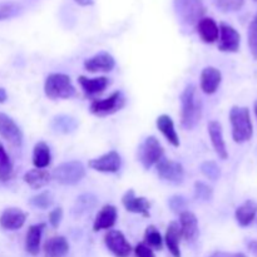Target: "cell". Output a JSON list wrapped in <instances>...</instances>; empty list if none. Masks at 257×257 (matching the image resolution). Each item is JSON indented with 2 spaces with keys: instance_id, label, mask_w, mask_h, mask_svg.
<instances>
[{
  "instance_id": "cell-5",
  "label": "cell",
  "mask_w": 257,
  "mask_h": 257,
  "mask_svg": "<svg viewBox=\"0 0 257 257\" xmlns=\"http://www.w3.org/2000/svg\"><path fill=\"white\" fill-rule=\"evenodd\" d=\"M52 177L63 186H74L85 177V167L80 161H68L55 167Z\"/></svg>"
},
{
  "instance_id": "cell-19",
  "label": "cell",
  "mask_w": 257,
  "mask_h": 257,
  "mask_svg": "<svg viewBox=\"0 0 257 257\" xmlns=\"http://www.w3.org/2000/svg\"><path fill=\"white\" fill-rule=\"evenodd\" d=\"M80 87L87 97H97L102 94L105 88L109 85V79L107 77H97V78H87L84 75L78 77Z\"/></svg>"
},
{
  "instance_id": "cell-27",
  "label": "cell",
  "mask_w": 257,
  "mask_h": 257,
  "mask_svg": "<svg viewBox=\"0 0 257 257\" xmlns=\"http://www.w3.org/2000/svg\"><path fill=\"white\" fill-rule=\"evenodd\" d=\"M52 175L44 168H34L24 175V182L33 190H40L50 182Z\"/></svg>"
},
{
  "instance_id": "cell-38",
  "label": "cell",
  "mask_w": 257,
  "mask_h": 257,
  "mask_svg": "<svg viewBox=\"0 0 257 257\" xmlns=\"http://www.w3.org/2000/svg\"><path fill=\"white\" fill-rule=\"evenodd\" d=\"M22 12V7L15 3H3L0 4V22L2 20L10 19L13 17H17Z\"/></svg>"
},
{
  "instance_id": "cell-42",
  "label": "cell",
  "mask_w": 257,
  "mask_h": 257,
  "mask_svg": "<svg viewBox=\"0 0 257 257\" xmlns=\"http://www.w3.org/2000/svg\"><path fill=\"white\" fill-rule=\"evenodd\" d=\"M210 257H247L242 252H223V251H216Z\"/></svg>"
},
{
  "instance_id": "cell-30",
  "label": "cell",
  "mask_w": 257,
  "mask_h": 257,
  "mask_svg": "<svg viewBox=\"0 0 257 257\" xmlns=\"http://www.w3.org/2000/svg\"><path fill=\"white\" fill-rule=\"evenodd\" d=\"M50 125H52L54 132L68 135V133H72L77 130L78 122L75 118L70 117V115L59 114V115H55V117L53 118Z\"/></svg>"
},
{
  "instance_id": "cell-24",
  "label": "cell",
  "mask_w": 257,
  "mask_h": 257,
  "mask_svg": "<svg viewBox=\"0 0 257 257\" xmlns=\"http://www.w3.org/2000/svg\"><path fill=\"white\" fill-rule=\"evenodd\" d=\"M257 215V203L253 200H247L236 208L235 217L241 227H247L253 222Z\"/></svg>"
},
{
  "instance_id": "cell-28",
  "label": "cell",
  "mask_w": 257,
  "mask_h": 257,
  "mask_svg": "<svg viewBox=\"0 0 257 257\" xmlns=\"http://www.w3.org/2000/svg\"><path fill=\"white\" fill-rule=\"evenodd\" d=\"M50 162H52V155H50L49 146L40 141L33 150V165L35 168H45L50 165Z\"/></svg>"
},
{
  "instance_id": "cell-2",
  "label": "cell",
  "mask_w": 257,
  "mask_h": 257,
  "mask_svg": "<svg viewBox=\"0 0 257 257\" xmlns=\"http://www.w3.org/2000/svg\"><path fill=\"white\" fill-rule=\"evenodd\" d=\"M230 123L232 127V138L236 143H245L251 140L253 127L247 107L233 105L230 110Z\"/></svg>"
},
{
  "instance_id": "cell-1",
  "label": "cell",
  "mask_w": 257,
  "mask_h": 257,
  "mask_svg": "<svg viewBox=\"0 0 257 257\" xmlns=\"http://www.w3.org/2000/svg\"><path fill=\"white\" fill-rule=\"evenodd\" d=\"M181 125L183 130L192 131L202 117V102L195 84H188L181 93Z\"/></svg>"
},
{
  "instance_id": "cell-20",
  "label": "cell",
  "mask_w": 257,
  "mask_h": 257,
  "mask_svg": "<svg viewBox=\"0 0 257 257\" xmlns=\"http://www.w3.org/2000/svg\"><path fill=\"white\" fill-rule=\"evenodd\" d=\"M118 211L113 205L103 206L102 210L98 212L95 217L94 223H93V231L98 232L100 230H109L117 222Z\"/></svg>"
},
{
  "instance_id": "cell-45",
  "label": "cell",
  "mask_w": 257,
  "mask_h": 257,
  "mask_svg": "<svg viewBox=\"0 0 257 257\" xmlns=\"http://www.w3.org/2000/svg\"><path fill=\"white\" fill-rule=\"evenodd\" d=\"M7 99H8L7 90H5L4 88H0V103L7 102Z\"/></svg>"
},
{
  "instance_id": "cell-4",
  "label": "cell",
  "mask_w": 257,
  "mask_h": 257,
  "mask_svg": "<svg viewBox=\"0 0 257 257\" xmlns=\"http://www.w3.org/2000/svg\"><path fill=\"white\" fill-rule=\"evenodd\" d=\"M178 20L186 27L197 25L206 13L202 0H173Z\"/></svg>"
},
{
  "instance_id": "cell-13",
  "label": "cell",
  "mask_w": 257,
  "mask_h": 257,
  "mask_svg": "<svg viewBox=\"0 0 257 257\" xmlns=\"http://www.w3.org/2000/svg\"><path fill=\"white\" fill-rule=\"evenodd\" d=\"M115 67V60L108 52H99L84 62V69L89 73H108Z\"/></svg>"
},
{
  "instance_id": "cell-9",
  "label": "cell",
  "mask_w": 257,
  "mask_h": 257,
  "mask_svg": "<svg viewBox=\"0 0 257 257\" xmlns=\"http://www.w3.org/2000/svg\"><path fill=\"white\" fill-rule=\"evenodd\" d=\"M88 166L97 172L117 173L122 166V160L117 151H109L100 157L88 161Z\"/></svg>"
},
{
  "instance_id": "cell-3",
  "label": "cell",
  "mask_w": 257,
  "mask_h": 257,
  "mask_svg": "<svg viewBox=\"0 0 257 257\" xmlns=\"http://www.w3.org/2000/svg\"><path fill=\"white\" fill-rule=\"evenodd\" d=\"M44 93L49 99H69L75 95V88L69 75L52 73L44 83Z\"/></svg>"
},
{
  "instance_id": "cell-36",
  "label": "cell",
  "mask_w": 257,
  "mask_h": 257,
  "mask_svg": "<svg viewBox=\"0 0 257 257\" xmlns=\"http://www.w3.org/2000/svg\"><path fill=\"white\" fill-rule=\"evenodd\" d=\"M247 38L251 55L253 57V59L257 60V15L253 18L252 22L250 23V25H248Z\"/></svg>"
},
{
  "instance_id": "cell-16",
  "label": "cell",
  "mask_w": 257,
  "mask_h": 257,
  "mask_svg": "<svg viewBox=\"0 0 257 257\" xmlns=\"http://www.w3.org/2000/svg\"><path fill=\"white\" fill-rule=\"evenodd\" d=\"M181 237L187 242H193L198 236V220L191 211H183L180 213Z\"/></svg>"
},
{
  "instance_id": "cell-26",
  "label": "cell",
  "mask_w": 257,
  "mask_h": 257,
  "mask_svg": "<svg viewBox=\"0 0 257 257\" xmlns=\"http://www.w3.org/2000/svg\"><path fill=\"white\" fill-rule=\"evenodd\" d=\"M181 231L178 222L172 221L168 225L167 231H166L165 236V242L167 246L168 251L173 257H181V250H180V242H181Z\"/></svg>"
},
{
  "instance_id": "cell-32",
  "label": "cell",
  "mask_w": 257,
  "mask_h": 257,
  "mask_svg": "<svg viewBox=\"0 0 257 257\" xmlns=\"http://www.w3.org/2000/svg\"><path fill=\"white\" fill-rule=\"evenodd\" d=\"M145 245H147L148 247L156 248V250H162L163 247V238L161 236L160 231L156 228V226L150 225L146 228L145 232Z\"/></svg>"
},
{
  "instance_id": "cell-46",
  "label": "cell",
  "mask_w": 257,
  "mask_h": 257,
  "mask_svg": "<svg viewBox=\"0 0 257 257\" xmlns=\"http://www.w3.org/2000/svg\"><path fill=\"white\" fill-rule=\"evenodd\" d=\"M253 110H255V114H256V118H257V100L255 102V107H253Z\"/></svg>"
},
{
  "instance_id": "cell-10",
  "label": "cell",
  "mask_w": 257,
  "mask_h": 257,
  "mask_svg": "<svg viewBox=\"0 0 257 257\" xmlns=\"http://www.w3.org/2000/svg\"><path fill=\"white\" fill-rule=\"evenodd\" d=\"M104 243L115 257H128L132 252L131 243L128 242L123 232L118 230L108 231L104 236Z\"/></svg>"
},
{
  "instance_id": "cell-21",
  "label": "cell",
  "mask_w": 257,
  "mask_h": 257,
  "mask_svg": "<svg viewBox=\"0 0 257 257\" xmlns=\"http://www.w3.org/2000/svg\"><path fill=\"white\" fill-rule=\"evenodd\" d=\"M197 33L202 42L212 44L220 37V28L212 18H202L197 23Z\"/></svg>"
},
{
  "instance_id": "cell-8",
  "label": "cell",
  "mask_w": 257,
  "mask_h": 257,
  "mask_svg": "<svg viewBox=\"0 0 257 257\" xmlns=\"http://www.w3.org/2000/svg\"><path fill=\"white\" fill-rule=\"evenodd\" d=\"M156 170H157L158 177L171 185H181L185 178L183 166L176 161L167 160V158H162L156 165Z\"/></svg>"
},
{
  "instance_id": "cell-31",
  "label": "cell",
  "mask_w": 257,
  "mask_h": 257,
  "mask_svg": "<svg viewBox=\"0 0 257 257\" xmlns=\"http://www.w3.org/2000/svg\"><path fill=\"white\" fill-rule=\"evenodd\" d=\"M13 173H14V165L5 151L4 146L0 143V182H8L12 180Z\"/></svg>"
},
{
  "instance_id": "cell-18",
  "label": "cell",
  "mask_w": 257,
  "mask_h": 257,
  "mask_svg": "<svg viewBox=\"0 0 257 257\" xmlns=\"http://www.w3.org/2000/svg\"><path fill=\"white\" fill-rule=\"evenodd\" d=\"M222 82V74L220 70L215 67H206L201 72V89L206 94H213L217 92Z\"/></svg>"
},
{
  "instance_id": "cell-35",
  "label": "cell",
  "mask_w": 257,
  "mask_h": 257,
  "mask_svg": "<svg viewBox=\"0 0 257 257\" xmlns=\"http://www.w3.org/2000/svg\"><path fill=\"white\" fill-rule=\"evenodd\" d=\"M243 3L245 0H213L216 8L223 13L237 12L243 7Z\"/></svg>"
},
{
  "instance_id": "cell-37",
  "label": "cell",
  "mask_w": 257,
  "mask_h": 257,
  "mask_svg": "<svg viewBox=\"0 0 257 257\" xmlns=\"http://www.w3.org/2000/svg\"><path fill=\"white\" fill-rule=\"evenodd\" d=\"M201 172L206 176L207 178H210L211 181H217L221 176V170L218 167V165L213 161H205V162L201 165Z\"/></svg>"
},
{
  "instance_id": "cell-15",
  "label": "cell",
  "mask_w": 257,
  "mask_h": 257,
  "mask_svg": "<svg viewBox=\"0 0 257 257\" xmlns=\"http://www.w3.org/2000/svg\"><path fill=\"white\" fill-rule=\"evenodd\" d=\"M122 203L128 212L140 213L143 217H150L151 202L146 197H137L133 190H128L123 195Z\"/></svg>"
},
{
  "instance_id": "cell-22",
  "label": "cell",
  "mask_w": 257,
  "mask_h": 257,
  "mask_svg": "<svg viewBox=\"0 0 257 257\" xmlns=\"http://www.w3.org/2000/svg\"><path fill=\"white\" fill-rule=\"evenodd\" d=\"M43 251L45 257H64L69 252V243L64 236H54L45 241Z\"/></svg>"
},
{
  "instance_id": "cell-41",
  "label": "cell",
  "mask_w": 257,
  "mask_h": 257,
  "mask_svg": "<svg viewBox=\"0 0 257 257\" xmlns=\"http://www.w3.org/2000/svg\"><path fill=\"white\" fill-rule=\"evenodd\" d=\"M135 253L137 257H156L155 252L152 251V248L148 247L145 243H138L135 248Z\"/></svg>"
},
{
  "instance_id": "cell-43",
  "label": "cell",
  "mask_w": 257,
  "mask_h": 257,
  "mask_svg": "<svg viewBox=\"0 0 257 257\" xmlns=\"http://www.w3.org/2000/svg\"><path fill=\"white\" fill-rule=\"evenodd\" d=\"M247 248L253 256L257 257V240H251L247 242Z\"/></svg>"
},
{
  "instance_id": "cell-6",
  "label": "cell",
  "mask_w": 257,
  "mask_h": 257,
  "mask_svg": "<svg viewBox=\"0 0 257 257\" xmlns=\"http://www.w3.org/2000/svg\"><path fill=\"white\" fill-rule=\"evenodd\" d=\"M165 155L162 145L155 136H150L140 145L137 151V157L141 165L145 170H150L151 167L157 165Z\"/></svg>"
},
{
  "instance_id": "cell-11",
  "label": "cell",
  "mask_w": 257,
  "mask_h": 257,
  "mask_svg": "<svg viewBox=\"0 0 257 257\" xmlns=\"http://www.w3.org/2000/svg\"><path fill=\"white\" fill-rule=\"evenodd\" d=\"M0 137L14 147H20L23 143V132L12 117L0 112Z\"/></svg>"
},
{
  "instance_id": "cell-34",
  "label": "cell",
  "mask_w": 257,
  "mask_h": 257,
  "mask_svg": "<svg viewBox=\"0 0 257 257\" xmlns=\"http://www.w3.org/2000/svg\"><path fill=\"white\" fill-rule=\"evenodd\" d=\"M195 198L202 202H210L213 198V190L207 183L197 181L195 183Z\"/></svg>"
},
{
  "instance_id": "cell-25",
  "label": "cell",
  "mask_w": 257,
  "mask_h": 257,
  "mask_svg": "<svg viewBox=\"0 0 257 257\" xmlns=\"http://www.w3.org/2000/svg\"><path fill=\"white\" fill-rule=\"evenodd\" d=\"M156 125L173 147H180V138H178L177 132L175 130V123L170 115L161 114L156 120Z\"/></svg>"
},
{
  "instance_id": "cell-29",
  "label": "cell",
  "mask_w": 257,
  "mask_h": 257,
  "mask_svg": "<svg viewBox=\"0 0 257 257\" xmlns=\"http://www.w3.org/2000/svg\"><path fill=\"white\" fill-rule=\"evenodd\" d=\"M97 197L93 193H83L77 198L74 206H73V215L77 216V217L87 215L97 206Z\"/></svg>"
},
{
  "instance_id": "cell-33",
  "label": "cell",
  "mask_w": 257,
  "mask_h": 257,
  "mask_svg": "<svg viewBox=\"0 0 257 257\" xmlns=\"http://www.w3.org/2000/svg\"><path fill=\"white\" fill-rule=\"evenodd\" d=\"M53 202H54V198L49 191H43L30 198V205L35 208H40V210H47L53 205Z\"/></svg>"
},
{
  "instance_id": "cell-39",
  "label": "cell",
  "mask_w": 257,
  "mask_h": 257,
  "mask_svg": "<svg viewBox=\"0 0 257 257\" xmlns=\"http://www.w3.org/2000/svg\"><path fill=\"white\" fill-rule=\"evenodd\" d=\"M168 206L172 210V212L180 215L181 212L186 211V206H187V201L183 196L181 195H175L168 200Z\"/></svg>"
},
{
  "instance_id": "cell-47",
  "label": "cell",
  "mask_w": 257,
  "mask_h": 257,
  "mask_svg": "<svg viewBox=\"0 0 257 257\" xmlns=\"http://www.w3.org/2000/svg\"><path fill=\"white\" fill-rule=\"evenodd\" d=\"M256 2H257V0H256Z\"/></svg>"
},
{
  "instance_id": "cell-12",
  "label": "cell",
  "mask_w": 257,
  "mask_h": 257,
  "mask_svg": "<svg viewBox=\"0 0 257 257\" xmlns=\"http://www.w3.org/2000/svg\"><path fill=\"white\" fill-rule=\"evenodd\" d=\"M218 50L225 53H236L240 49L241 35L237 30L226 23H221Z\"/></svg>"
},
{
  "instance_id": "cell-14",
  "label": "cell",
  "mask_w": 257,
  "mask_h": 257,
  "mask_svg": "<svg viewBox=\"0 0 257 257\" xmlns=\"http://www.w3.org/2000/svg\"><path fill=\"white\" fill-rule=\"evenodd\" d=\"M27 221V213L18 207H8L0 215V227L8 231L19 230Z\"/></svg>"
},
{
  "instance_id": "cell-44",
  "label": "cell",
  "mask_w": 257,
  "mask_h": 257,
  "mask_svg": "<svg viewBox=\"0 0 257 257\" xmlns=\"http://www.w3.org/2000/svg\"><path fill=\"white\" fill-rule=\"evenodd\" d=\"M77 4H79L80 7H88V5H93L94 0H74Z\"/></svg>"
},
{
  "instance_id": "cell-40",
  "label": "cell",
  "mask_w": 257,
  "mask_h": 257,
  "mask_svg": "<svg viewBox=\"0 0 257 257\" xmlns=\"http://www.w3.org/2000/svg\"><path fill=\"white\" fill-rule=\"evenodd\" d=\"M63 218V208L62 207H57L54 208L53 211H50L49 213V223L52 225V227L57 228L58 226L60 225Z\"/></svg>"
},
{
  "instance_id": "cell-17",
  "label": "cell",
  "mask_w": 257,
  "mask_h": 257,
  "mask_svg": "<svg viewBox=\"0 0 257 257\" xmlns=\"http://www.w3.org/2000/svg\"><path fill=\"white\" fill-rule=\"evenodd\" d=\"M207 128L208 135H210L211 138V143H212L215 152L217 153V156L221 160H227L228 152L225 140H223L222 125H221V123L218 120H211V122H208Z\"/></svg>"
},
{
  "instance_id": "cell-23",
  "label": "cell",
  "mask_w": 257,
  "mask_h": 257,
  "mask_svg": "<svg viewBox=\"0 0 257 257\" xmlns=\"http://www.w3.org/2000/svg\"><path fill=\"white\" fill-rule=\"evenodd\" d=\"M45 226H47L45 223H37L28 228L27 236H25V250L32 256H37L39 253L40 240H42Z\"/></svg>"
},
{
  "instance_id": "cell-7",
  "label": "cell",
  "mask_w": 257,
  "mask_h": 257,
  "mask_svg": "<svg viewBox=\"0 0 257 257\" xmlns=\"http://www.w3.org/2000/svg\"><path fill=\"white\" fill-rule=\"evenodd\" d=\"M125 103H127L125 95L120 90H115L104 99L93 100L90 103L89 110L92 114L97 115V117H107V115H112L119 112L122 108H124Z\"/></svg>"
}]
</instances>
